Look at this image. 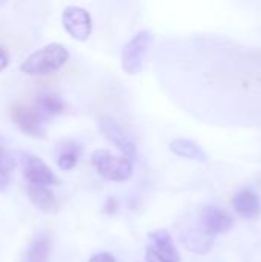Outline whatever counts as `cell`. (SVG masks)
I'll return each mask as SVG.
<instances>
[{
    "label": "cell",
    "instance_id": "44dd1931",
    "mask_svg": "<svg viewBox=\"0 0 261 262\" xmlns=\"http://www.w3.org/2000/svg\"><path fill=\"white\" fill-rule=\"evenodd\" d=\"M106 212L109 213V215H112V213H115L117 212V201L115 200H108V204H106Z\"/></svg>",
    "mask_w": 261,
    "mask_h": 262
},
{
    "label": "cell",
    "instance_id": "6da1fadb",
    "mask_svg": "<svg viewBox=\"0 0 261 262\" xmlns=\"http://www.w3.org/2000/svg\"><path fill=\"white\" fill-rule=\"evenodd\" d=\"M69 60L68 49L60 43H51L32 52L22 64L20 71L26 75H49L60 71Z\"/></svg>",
    "mask_w": 261,
    "mask_h": 262
},
{
    "label": "cell",
    "instance_id": "7c38bea8",
    "mask_svg": "<svg viewBox=\"0 0 261 262\" xmlns=\"http://www.w3.org/2000/svg\"><path fill=\"white\" fill-rule=\"evenodd\" d=\"M28 198L29 201L42 212L45 213H57L58 212V201L57 196L54 195V192L46 187V186H35V184H29L28 186Z\"/></svg>",
    "mask_w": 261,
    "mask_h": 262
},
{
    "label": "cell",
    "instance_id": "d6986e66",
    "mask_svg": "<svg viewBox=\"0 0 261 262\" xmlns=\"http://www.w3.org/2000/svg\"><path fill=\"white\" fill-rule=\"evenodd\" d=\"M146 262H171L160 258L155 252H152L148 246H146Z\"/></svg>",
    "mask_w": 261,
    "mask_h": 262
},
{
    "label": "cell",
    "instance_id": "4fadbf2b",
    "mask_svg": "<svg viewBox=\"0 0 261 262\" xmlns=\"http://www.w3.org/2000/svg\"><path fill=\"white\" fill-rule=\"evenodd\" d=\"M169 149L177 157H182L186 160H194V161H206L208 160L205 149L192 140H186V138L172 140L169 143Z\"/></svg>",
    "mask_w": 261,
    "mask_h": 262
},
{
    "label": "cell",
    "instance_id": "9c48e42d",
    "mask_svg": "<svg viewBox=\"0 0 261 262\" xmlns=\"http://www.w3.org/2000/svg\"><path fill=\"white\" fill-rule=\"evenodd\" d=\"M182 241L185 247L197 255H206L214 247L215 236L208 233L200 224L197 227H188L182 233Z\"/></svg>",
    "mask_w": 261,
    "mask_h": 262
},
{
    "label": "cell",
    "instance_id": "ba28073f",
    "mask_svg": "<svg viewBox=\"0 0 261 262\" xmlns=\"http://www.w3.org/2000/svg\"><path fill=\"white\" fill-rule=\"evenodd\" d=\"M200 226L215 236L229 232L234 226V218L222 207L209 204L200 210Z\"/></svg>",
    "mask_w": 261,
    "mask_h": 262
},
{
    "label": "cell",
    "instance_id": "7a4b0ae2",
    "mask_svg": "<svg viewBox=\"0 0 261 262\" xmlns=\"http://www.w3.org/2000/svg\"><path fill=\"white\" fill-rule=\"evenodd\" d=\"M91 163L97 173L108 181L122 183L132 177V161L125 155L115 157L109 150L98 149L92 154Z\"/></svg>",
    "mask_w": 261,
    "mask_h": 262
},
{
    "label": "cell",
    "instance_id": "8fae6325",
    "mask_svg": "<svg viewBox=\"0 0 261 262\" xmlns=\"http://www.w3.org/2000/svg\"><path fill=\"white\" fill-rule=\"evenodd\" d=\"M148 247L152 252H155L160 258H163L166 261L182 262L180 253H178V250H177L171 235L166 230H163V229L149 233V244H148Z\"/></svg>",
    "mask_w": 261,
    "mask_h": 262
},
{
    "label": "cell",
    "instance_id": "3957f363",
    "mask_svg": "<svg viewBox=\"0 0 261 262\" xmlns=\"http://www.w3.org/2000/svg\"><path fill=\"white\" fill-rule=\"evenodd\" d=\"M154 43V34L149 29L137 32L122 49V68L126 74L135 75L143 69L145 60Z\"/></svg>",
    "mask_w": 261,
    "mask_h": 262
},
{
    "label": "cell",
    "instance_id": "7402d4cb",
    "mask_svg": "<svg viewBox=\"0 0 261 262\" xmlns=\"http://www.w3.org/2000/svg\"><path fill=\"white\" fill-rule=\"evenodd\" d=\"M6 2H8V0H0V6H2V5H5Z\"/></svg>",
    "mask_w": 261,
    "mask_h": 262
},
{
    "label": "cell",
    "instance_id": "ac0fdd59",
    "mask_svg": "<svg viewBox=\"0 0 261 262\" xmlns=\"http://www.w3.org/2000/svg\"><path fill=\"white\" fill-rule=\"evenodd\" d=\"M88 262H117L115 258L111 255V253H106V252H100L94 256H91V259Z\"/></svg>",
    "mask_w": 261,
    "mask_h": 262
},
{
    "label": "cell",
    "instance_id": "ffe728a7",
    "mask_svg": "<svg viewBox=\"0 0 261 262\" xmlns=\"http://www.w3.org/2000/svg\"><path fill=\"white\" fill-rule=\"evenodd\" d=\"M8 64H9L8 52H6L3 48H0V72H2L3 69H6V68H8Z\"/></svg>",
    "mask_w": 261,
    "mask_h": 262
},
{
    "label": "cell",
    "instance_id": "9a60e30c",
    "mask_svg": "<svg viewBox=\"0 0 261 262\" xmlns=\"http://www.w3.org/2000/svg\"><path fill=\"white\" fill-rule=\"evenodd\" d=\"M37 112L45 118V120H49L55 115H60L65 112V101L55 95V94H43L37 98L35 101V106Z\"/></svg>",
    "mask_w": 261,
    "mask_h": 262
},
{
    "label": "cell",
    "instance_id": "30bf717a",
    "mask_svg": "<svg viewBox=\"0 0 261 262\" xmlns=\"http://www.w3.org/2000/svg\"><path fill=\"white\" fill-rule=\"evenodd\" d=\"M232 207L234 210L245 220L254 221L260 218L261 215V201L258 195L251 189H242L238 190L232 198Z\"/></svg>",
    "mask_w": 261,
    "mask_h": 262
},
{
    "label": "cell",
    "instance_id": "5bb4252c",
    "mask_svg": "<svg viewBox=\"0 0 261 262\" xmlns=\"http://www.w3.org/2000/svg\"><path fill=\"white\" fill-rule=\"evenodd\" d=\"M82 144L77 141H65L60 144L58 147V154H57V164L62 170L68 172L72 170L75 167V164L78 163L80 157H82Z\"/></svg>",
    "mask_w": 261,
    "mask_h": 262
},
{
    "label": "cell",
    "instance_id": "5b68a950",
    "mask_svg": "<svg viewBox=\"0 0 261 262\" xmlns=\"http://www.w3.org/2000/svg\"><path fill=\"white\" fill-rule=\"evenodd\" d=\"M22 167H23V177L29 184L35 186H57L58 178L51 170V167L38 157L32 154H22Z\"/></svg>",
    "mask_w": 261,
    "mask_h": 262
},
{
    "label": "cell",
    "instance_id": "52a82bcc",
    "mask_svg": "<svg viewBox=\"0 0 261 262\" xmlns=\"http://www.w3.org/2000/svg\"><path fill=\"white\" fill-rule=\"evenodd\" d=\"M98 127H100V132L105 135V138L109 143H112L125 157L132 160L137 155L135 143L128 135V132L118 124V121H115L112 118H102L98 121Z\"/></svg>",
    "mask_w": 261,
    "mask_h": 262
},
{
    "label": "cell",
    "instance_id": "277c9868",
    "mask_svg": "<svg viewBox=\"0 0 261 262\" xmlns=\"http://www.w3.org/2000/svg\"><path fill=\"white\" fill-rule=\"evenodd\" d=\"M65 31L78 41H86L92 34L91 14L80 6H66L62 12Z\"/></svg>",
    "mask_w": 261,
    "mask_h": 262
},
{
    "label": "cell",
    "instance_id": "8992f818",
    "mask_svg": "<svg viewBox=\"0 0 261 262\" xmlns=\"http://www.w3.org/2000/svg\"><path fill=\"white\" fill-rule=\"evenodd\" d=\"M11 117L12 121L17 124V127L34 138H43L46 134L45 129V118L37 112L35 107L31 106H23V104H17L11 109Z\"/></svg>",
    "mask_w": 261,
    "mask_h": 262
},
{
    "label": "cell",
    "instance_id": "2e32d148",
    "mask_svg": "<svg viewBox=\"0 0 261 262\" xmlns=\"http://www.w3.org/2000/svg\"><path fill=\"white\" fill-rule=\"evenodd\" d=\"M51 255V241L48 235H38L26 249V253L22 262H49Z\"/></svg>",
    "mask_w": 261,
    "mask_h": 262
},
{
    "label": "cell",
    "instance_id": "e0dca14e",
    "mask_svg": "<svg viewBox=\"0 0 261 262\" xmlns=\"http://www.w3.org/2000/svg\"><path fill=\"white\" fill-rule=\"evenodd\" d=\"M15 167L14 157L0 144V192L5 190L11 183V173Z\"/></svg>",
    "mask_w": 261,
    "mask_h": 262
}]
</instances>
